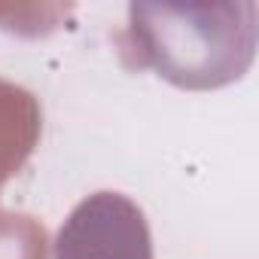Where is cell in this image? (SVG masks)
Wrapping results in <instances>:
<instances>
[{
  "label": "cell",
  "instance_id": "obj_1",
  "mask_svg": "<svg viewBox=\"0 0 259 259\" xmlns=\"http://www.w3.org/2000/svg\"><path fill=\"white\" fill-rule=\"evenodd\" d=\"M122 61L177 89H223L256 55V4H132L119 34Z\"/></svg>",
  "mask_w": 259,
  "mask_h": 259
},
{
  "label": "cell",
  "instance_id": "obj_2",
  "mask_svg": "<svg viewBox=\"0 0 259 259\" xmlns=\"http://www.w3.org/2000/svg\"><path fill=\"white\" fill-rule=\"evenodd\" d=\"M55 259H153L144 210L122 192L85 195L58 229Z\"/></svg>",
  "mask_w": 259,
  "mask_h": 259
},
{
  "label": "cell",
  "instance_id": "obj_3",
  "mask_svg": "<svg viewBox=\"0 0 259 259\" xmlns=\"http://www.w3.org/2000/svg\"><path fill=\"white\" fill-rule=\"evenodd\" d=\"M40 104L22 85L0 79V186L10 180L40 141Z\"/></svg>",
  "mask_w": 259,
  "mask_h": 259
},
{
  "label": "cell",
  "instance_id": "obj_4",
  "mask_svg": "<svg viewBox=\"0 0 259 259\" xmlns=\"http://www.w3.org/2000/svg\"><path fill=\"white\" fill-rule=\"evenodd\" d=\"M0 259H49L46 229L28 213H0Z\"/></svg>",
  "mask_w": 259,
  "mask_h": 259
},
{
  "label": "cell",
  "instance_id": "obj_5",
  "mask_svg": "<svg viewBox=\"0 0 259 259\" xmlns=\"http://www.w3.org/2000/svg\"><path fill=\"white\" fill-rule=\"evenodd\" d=\"M10 16H19V10H13V7H0V22L10 19Z\"/></svg>",
  "mask_w": 259,
  "mask_h": 259
}]
</instances>
